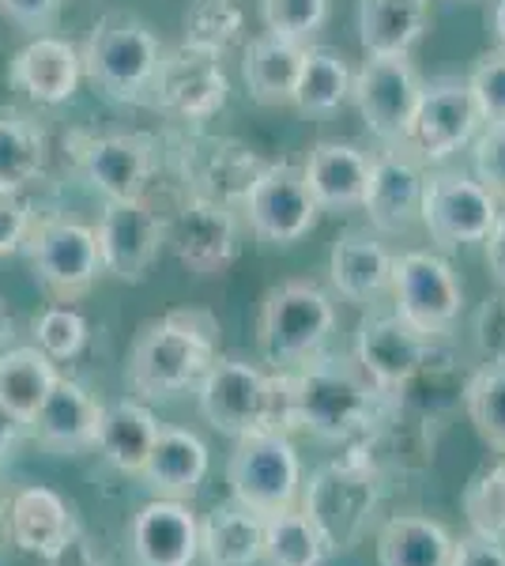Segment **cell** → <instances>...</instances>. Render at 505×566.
<instances>
[{"instance_id":"7a4b0ae2","label":"cell","mask_w":505,"mask_h":566,"mask_svg":"<svg viewBox=\"0 0 505 566\" xmlns=\"http://www.w3.org/2000/svg\"><path fill=\"white\" fill-rule=\"evenodd\" d=\"M219 355V322L208 310H170L144 325L128 348L125 378L136 397L170 400L197 389Z\"/></svg>"},{"instance_id":"74e56055","label":"cell","mask_w":505,"mask_h":566,"mask_svg":"<svg viewBox=\"0 0 505 566\" xmlns=\"http://www.w3.org/2000/svg\"><path fill=\"white\" fill-rule=\"evenodd\" d=\"M461 510L467 517V528L486 541H505V453L483 472L467 480Z\"/></svg>"},{"instance_id":"7402d4cb","label":"cell","mask_w":505,"mask_h":566,"mask_svg":"<svg viewBox=\"0 0 505 566\" xmlns=\"http://www.w3.org/2000/svg\"><path fill=\"white\" fill-rule=\"evenodd\" d=\"M8 80H12V87L23 91L31 103L61 106L80 91L84 61H80V50L72 42L53 39V34H39V39L27 42L12 57Z\"/></svg>"},{"instance_id":"ac0fdd59","label":"cell","mask_w":505,"mask_h":566,"mask_svg":"<svg viewBox=\"0 0 505 566\" xmlns=\"http://www.w3.org/2000/svg\"><path fill=\"white\" fill-rule=\"evenodd\" d=\"M4 528L8 541L20 552L39 555L45 563H57L64 552H72V544L80 536L69 499L61 491L45 488V483H23V488H15L8 495Z\"/></svg>"},{"instance_id":"277c9868","label":"cell","mask_w":505,"mask_h":566,"mask_svg":"<svg viewBox=\"0 0 505 566\" xmlns=\"http://www.w3.org/2000/svg\"><path fill=\"white\" fill-rule=\"evenodd\" d=\"M80 61H84V76L103 95L117 98V103H140L144 95H151L162 42L144 20L114 12L95 23V31L80 50Z\"/></svg>"},{"instance_id":"7dc6e473","label":"cell","mask_w":505,"mask_h":566,"mask_svg":"<svg viewBox=\"0 0 505 566\" xmlns=\"http://www.w3.org/2000/svg\"><path fill=\"white\" fill-rule=\"evenodd\" d=\"M449 566H505V541H486V536L467 533L453 544Z\"/></svg>"},{"instance_id":"f907efd6","label":"cell","mask_w":505,"mask_h":566,"mask_svg":"<svg viewBox=\"0 0 505 566\" xmlns=\"http://www.w3.org/2000/svg\"><path fill=\"white\" fill-rule=\"evenodd\" d=\"M491 31L498 50H505V0H491Z\"/></svg>"},{"instance_id":"f6af8a7d","label":"cell","mask_w":505,"mask_h":566,"mask_svg":"<svg viewBox=\"0 0 505 566\" xmlns=\"http://www.w3.org/2000/svg\"><path fill=\"white\" fill-rule=\"evenodd\" d=\"M64 0H0V12L8 15L12 23H20L23 31H50L61 15Z\"/></svg>"},{"instance_id":"1f68e13d","label":"cell","mask_w":505,"mask_h":566,"mask_svg":"<svg viewBox=\"0 0 505 566\" xmlns=\"http://www.w3.org/2000/svg\"><path fill=\"white\" fill-rule=\"evenodd\" d=\"M61 370L50 355L39 348H8L0 352V405L8 408L23 427H31V419L39 416L42 400L50 397V389L57 386Z\"/></svg>"},{"instance_id":"4fadbf2b","label":"cell","mask_w":505,"mask_h":566,"mask_svg":"<svg viewBox=\"0 0 505 566\" xmlns=\"http://www.w3.org/2000/svg\"><path fill=\"white\" fill-rule=\"evenodd\" d=\"M422 95L411 57H366L351 80V98L381 148H400Z\"/></svg>"},{"instance_id":"60d3db41","label":"cell","mask_w":505,"mask_h":566,"mask_svg":"<svg viewBox=\"0 0 505 566\" xmlns=\"http://www.w3.org/2000/svg\"><path fill=\"white\" fill-rule=\"evenodd\" d=\"M261 20L275 39L309 45V39L328 23V0H261Z\"/></svg>"},{"instance_id":"6da1fadb","label":"cell","mask_w":505,"mask_h":566,"mask_svg":"<svg viewBox=\"0 0 505 566\" xmlns=\"http://www.w3.org/2000/svg\"><path fill=\"white\" fill-rule=\"evenodd\" d=\"M283 400V431L302 427L320 442H351L385 412V400L358 363L344 355H314L295 370H275Z\"/></svg>"},{"instance_id":"2e32d148","label":"cell","mask_w":505,"mask_h":566,"mask_svg":"<svg viewBox=\"0 0 505 566\" xmlns=\"http://www.w3.org/2000/svg\"><path fill=\"white\" fill-rule=\"evenodd\" d=\"M374 483L378 480L370 472L355 469V464H328V469L317 472L306 491L302 514L317 525L325 547H355L374 506H378Z\"/></svg>"},{"instance_id":"f35d334b","label":"cell","mask_w":505,"mask_h":566,"mask_svg":"<svg viewBox=\"0 0 505 566\" xmlns=\"http://www.w3.org/2000/svg\"><path fill=\"white\" fill-rule=\"evenodd\" d=\"M242 27H245V15H242V8H238V0H197L186 15V42L223 57V53L242 39Z\"/></svg>"},{"instance_id":"c3c4849f","label":"cell","mask_w":505,"mask_h":566,"mask_svg":"<svg viewBox=\"0 0 505 566\" xmlns=\"http://www.w3.org/2000/svg\"><path fill=\"white\" fill-rule=\"evenodd\" d=\"M486 269H491L494 283H498V291H505V208L494 219L491 234H486Z\"/></svg>"},{"instance_id":"44dd1931","label":"cell","mask_w":505,"mask_h":566,"mask_svg":"<svg viewBox=\"0 0 505 566\" xmlns=\"http://www.w3.org/2000/svg\"><path fill=\"white\" fill-rule=\"evenodd\" d=\"M84 178L109 200H136L148 193V181L155 170V148L140 133H109L95 136L80 151Z\"/></svg>"},{"instance_id":"e575fe53","label":"cell","mask_w":505,"mask_h":566,"mask_svg":"<svg viewBox=\"0 0 505 566\" xmlns=\"http://www.w3.org/2000/svg\"><path fill=\"white\" fill-rule=\"evenodd\" d=\"M264 170V163H256V155H250V148L234 140H211L204 151V167L197 170L200 193L197 197H211L219 205H231L238 200L242 205L245 189L253 186V178Z\"/></svg>"},{"instance_id":"30bf717a","label":"cell","mask_w":505,"mask_h":566,"mask_svg":"<svg viewBox=\"0 0 505 566\" xmlns=\"http://www.w3.org/2000/svg\"><path fill=\"white\" fill-rule=\"evenodd\" d=\"M483 117L472 103V91H467V80H430L422 84L419 106L411 114V125L403 133L400 148L427 167V163H445L453 159L456 151L467 148L480 133Z\"/></svg>"},{"instance_id":"9c48e42d","label":"cell","mask_w":505,"mask_h":566,"mask_svg":"<svg viewBox=\"0 0 505 566\" xmlns=\"http://www.w3.org/2000/svg\"><path fill=\"white\" fill-rule=\"evenodd\" d=\"M498 212L502 205L475 175L445 167V170H430L427 181H422L419 223L427 227L430 242H438L442 250L483 242L491 234Z\"/></svg>"},{"instance_id":"836d02e7","label":"cell","mask_w":505,"mask_h":566,"mask_svg":"<svg viewBox=\"0 0 505 566\" xmlns=\"http://www.w3.org/2000/svg\"><path fill=\"white\" fill-rule=\"evenodd\" d=\"M45 170V136L23 114H0V189L23 193Z\"/></svg>"},{"instance_id":"7bdbcfd3","label":"cell","mask_w":505,"mask_h":566,"mask_svg":"<svg viewBox=\"0 0 505 566\" xmlns=\"http://www.w3.org/2000/svg\"><path fill=\"white\" fill-rule=\"evenodd\" d=\"M475 178L491 189V197L505 205V125H486L483 133H475Z\"/></svg>"},{"instance_id":"ffe728a7","label":"cell","mask_w":505,"mask_h":566,"mask_svg":"<svg viewBox=\"0 0 505 566\" xmlns=\"http://www.w3.org/2000/svg\"><path fill=\"white\" fill-rule=\"evenodd\" d=\"M128 544L140 566H192L200 559V517L181 499H151L136 510Z\"/></svg>"},{"instance_id":"8992f818","label":"cell","mask_w":505,"mask_h":566,"mask_svg":"<svg viewBox=\"0 0 505 566\" xmlns=\"http://www.w3.org/2000/svg\"><path fill=\"white\" fill-rule=\"evenodd\" d=\"M227 483L238 506L269 517L291 510L302 491V461L287 431H253L234 438Z\"/></svg>"},{"instance_id":"ab89813d","label":"cell","mask_w":505,"mask_h":566,"mask_svg":"<svg viewBox=\"0 0 505 566\" xmlns=\"http://www.w3.org/2000/svg\"><path fill=\"white\" fill-rule=\"evenodd\" d=\"M87 344V317L72 303H53L34 317V348L53 363H69Z\"/></svg>"},{"instance_id":"d6986e66","label":"cell","mask_w":505,"mask_h":566,"mask_svg":"<svg viewBox=\"0 0 505 566\" xmlns=\"http://www.w3.org/2000/svg\"><path fill=\"white\" fill-rule=\"evenodd\" d=\"M422 181L427 170L415 155L403 148H381L370 155V181L362 193V212L370 227L381 234H408L419 223L422 208Z\"/></svg>"},{"instance_id":"816d5d0a","label":"cell","mask_w":505,"mask_h":566,"mask_svg":"<svg viewBox=\"0 0 505 566\" xmlns=\"http://www.w3.org/2000/svg\"><path fill=\"white\" fill-rule=\"evenodd\" d=\"M0 333H4V306H0Z\"/></svg>"},{"instance_id":"484cf974","label":"cell","mask_w":505,"mask_h":566,"mask_svg":"<svg viewBox=\"0 0 505 566\" xmlns=\"http://www.w3.org/2000/svg\"><path fill=\"white\" fill-rule=\"evenodd\" d=\"M98 416H103V405L76 378L61 374L50 397L42 400L39 416L31 419V431L53 453H84L95 450Z\"/></svg>"},{"instance_id":"d6a6232c","label":"cell","mask_w":505,"mask_h":566,"mask_svg":"<svg viewBox=\"0 0 505 566\" xmlns=\"http://www.w3.org/2000/svg\"><path fill=\"white\" fill-rule=\"evenodd\" d=\"M351 80H355V72L347 65L344 53L328 50V45H306V57H302V72H298L291 103L309 117L336 114V109L351 98Z\"/></svg>"},{"instance_id":"9a60e30c","label":"cell","mask_w":505,"mask_h":566,"mask_svg":"<svg viewBox=\"0 0 505 566\" xmlns=\"http://www.w3.org/2000/svg\"><path fill=\"white\" fill-rule=\"evenodd\" d=\"M167 245L192 276H223L238 258V223L231 205H219L211 197H189L178 212L167 216Z\"/></svg>"},{"instance_id":"ba28073f","label":"cell","mask_w":505,"mask_h":566,"mask_svg":"<svg viewBox=\"0 0 505 566\" xmlns=\"http://www.w3.org/2000/svg\"><path fill=\"white\" fill-rule=\"evenodd\" d=\"M23 250L31 258L34 280L42 283L53 303H76L103 276L95 227L72 223V219H45V223L31 227Z\"/></svg>"},{"instance_id":"e0dca14e","label":"cell","mask_w":505,"mask_h":566,"mask_svg":"<svg viewBox=\"0 0 505 566\" xmlns=\"http://www.w3.org/2000/svg\"><path fill=\"white\" fill-rule=\"evenodd\" d=\"M227 76L223 61L197 45H181L173 53H162L159 72H155L151 98L170 114L186 117V122H208L227 103Z\"/></svg>"},{"instance_id":"f1b7e54d","label":"cell","mask_w":505,"mask_h":566,"mask_svg":"<svg viewBox=\"0 0 505 566\" xmlns=\"http://www.w3.org/2000/svg\"><path fill=\"white\" fill-rule=\"evenodd\" d=\"M200 559L204 566H261L264 563V517L223 502L200 522Z\"/></svg>"},{"instance_id":"ee69618b","label":"cell","mask_w":505,"mask_h":566,"mask_svg":"<svg viewBox=\"0 0 505 566\" xmlns=\"http://www.w3.org/2000/svg\"><path fill=\"white\" fill-rule=\"evenodd\" d=\"M31 205L15 189H0V258L20 253L27 239H31Z\"/></svg>"},{"instance_id":"7c38bea8","label":"cell","mask_w":505,"mask_h":566,"mask_svg":"<svg viewBox=\"0 0 505 566\" xmlns=\"http://www.w3.org/2000/svg\"><path fill=\"white\" fill-rule=\"evenodd\" d=\"M95 239L103 272L125 283H140L148 280L167 245V216L151 205L148 193L136 200H109L95 227Z\"/></svg>"},{"instance_id":"681fc988","label":"cell","mask_w":505,"mask_h":566,"mask_svg":"<svg viewBox=\"0 0 505 566\" xmlns=\"http://www.w3.org/2000/svg\"><path fill=\"white\" fill-rule=\"evenodd\" d=\"M20 434H23V423L12 412H8L4 405H0V469L12 461L15 446H20Z\"/></svg>"},{"instance_id":"4316f807","label":"cell","mask_w":505,"mask_h":566,"mask_svg":"<svg viewBox=\"0 0 505 566\" xmlns=\"http://www.w3.org/2000/svg\"><path fill=\"white\" fill-rule=\"evenodd\" d=\"M427 27V0H362L358 4V42L366 57H411Z\"/></svg>"},{"instance_id":"603a6c76","label":"cell","mask_w":505,"mask_h":566,"mask_svg":"<svg viewBox=\"0 0 505 566\" xmlns=\"http://www.w3.org/2000/svg\"><path fill=\"white\" fill-rule=\"evenodd\" d=\"M392 261L397 258L378 234L347 227L333 242V253H328V280H333L339 298L355 306H374L381 295H389Z\"/></svg>"},{"instance_id":"8fae6325","label":"cell","mask_w":505,"mask_h":566,"mask_svg":"<svg viewBox=\"0 0 505 566\" xmlns=\"http://www.w3.org/2000/svg\"><path fill=\"white\" fill-rule=\"evenodd\" d=\"M242 212L253 234L272 245H295L317 227L320 208L306 186L302 167L269 163L242 197Z\"/></svg>"},{"instance_id":"d4e9b609","label":"cell","mask_w":505,"mask_h":566,"mask_svg":"<svg viewBox=\"0 0 505 566\" xmlns=\"http://www.w3.org/2000/svg\"><path fill=\"white\" fill-rule=\"evenodd\" d=\"M306 175V186L314 193L320 212H355L362 208V193L366 181H370V155H366L358 144H344V140H317L309 148V159L302 167Z\"/></svg>"},{"instance_id":"4dcf8cb0","label":"cell","mask_w":505,"mask_h":566,"mask_svg":"<svg viewBox=\"0 0 505 566\" xmlns=\"http://www.w3.org/2000/svg\"><path fill=\"white\" fill-rule=\"evenodd\" d=\"M453 533L427 514H392L378 528L381 566H449L453 559Z\"/></svg>"},{"instance_id":"d590c367","label":"cell","mask_w":505,"mask_h":566,"mask_svg":"<svg viewBox=\"0 0 505 566\" xmlns=\"http://www.w3.org/2000/svg\"><path fill=\"white\" fill-rule=\"evenodd\" d=\"M325 541L298 506L264 517V563L269 566H320Z\"/></svg>"},{"instance_id":"bcb514c9","label":"cell","mask_w":505,"mask_h":566,"mask_svg":"<svg viewBox=\"0 0 505 566\" xmlns=\"http://www.w3.org/2000/svg\"><path fill=\"white\" fill-rule=\"evenodd\" d=\"M480 344H483L486 359L505 363V291L486 298L480 310Z\"/></svg>"},{"instance_id":"b9f144b4","label":"cell","mask_w":505,"mask_h":566,"mask_svg":"<svg viewBox=\"0 0 505 566\" xmlns=\"http://www.w3.org/2000/svg\"><path fill=\"white\" fill-rule=\"evenodd\" d=\"M467 91H472L483 125H505V50H491L475 61Z\"/></svg>"},{"instance_id":"f546056e","label":"cell","mask_w":505,"mask_h":566,"mask_svg":"<svg viewBox=\"0 0 505 566\" xmlns=\"http://www.w3.org/2000/svg\"><path fill=\"white\" fill-rule=\"evenodd\" d=\"M302 57L306 45L275 39V34H261L245 45L242 53V80L250 87V98L261 106H283L291 103L302 72Z\"/></svg>"},{"instance_id":"8d00e7d4","label":"cell","mask_w":505,"mask_h":566,"mask_svg":"<svg viewBox=\"0 0 505 566\" xmlns=\"http://www.w3.org/2000/svg\"><path fill=\"white\" fill-rule=\"evenodd\" d=\"M464 408L483 446H491L494 453H505V363L486 359L464 381Z\"/></svg>"},{"instance_id":"52a82bcc","label":"cell","mask_w":505,"mask_h":566,"mask_svg":"<svg viewBox=\"0 0 505 566\" xmlns=\"http://www.w3.org/2000/svg\"><path fill=\"white\" fill-rule=\"evenodd\" d=\"M389 295L397 303V317L408 322L415 333L445 336L449 328L461 322L464 310V283L453 272V264L438 253L411 250L392 261V283Z\"/></svg>"},{"instance_id":"5b68a950","label":"cell","mask_w":505,"mask_h":566,"mask_svg":"<svg viewBox=\"0 0 505 566\" xmlns=\"http://www.w3.org/2000/svg\"><path fill=\"white\" fill-rule=\"evenodd\" d=\"M200 416L227 438L253 431H283L280 378L264 374L256 363L215 355L197 386Z\"/></svg>"},{"instance_id":"5bb4252c","label":"cell","mask_w":505,"mask_h":566,"mask_svg":"<svg viewBox=\"0 0 505 566\" xmlns=\"http://www.w3.org/2000/svg\"><path fill=\"white\" fill-rule=\"evenodd\" d=\"M434 340L415 333L397 314H370L358 325L355 363L381 397H400L427 370Z\"/></svg>"},{"instance_id":"3957f363","label":"cell","mask_w":505,"mask_h":566,"mask_svg":"<svg viewBox=\"0 0 505 566\" xmlns=\"http://www.w3.org/2000/svg\"><path fill=\"white\" fill-rule=\"evenodd\" d=\"M333 328V298L309 280H287L264 295L256 317V348L272 370H295L325 352Z\"/></svg>"},{"instance_id":"83f0119b","label":"cell","mask_w":505,"mask_h":566,"mask_svg":"<svg viewBox=\"0 0 505 566\" xmlns=\"http://www.w3.org/2000/svg\"><path fill=\"white\" fill-rule=\"evenodd\" d=\"M159 419L148 405L140 400H114L103 405L98 416V434H95V450L114 464L125 476H140L144 461H148L155 438H159Z\"/></svg>"},{"instance_id":"cb8c5ba5","label":"cell","mask_w":505,"mask_h":566,"mask_svg":"<svg viewBox=\"0 0 505 566\" xmlns=\"http://www.w3.org/2000/svg\"><path fill=\"white\" fill-rule=\"evenodd\" d=\"M208 469L211 453L204 438L197 431H186V427H159V438H155L148 461H144L140 480L155 499L186 502L204 488Z\"/></svg>"}]
</instances>
